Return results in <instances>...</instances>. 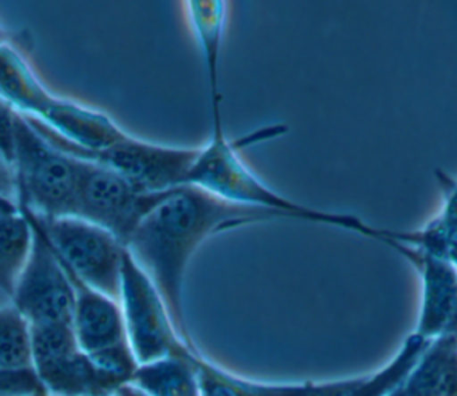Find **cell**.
Returning a JSON list of instances; mask_svg holds the SVG:
<instances>
[{
	"mask_svg": "<svg viewBox=\"0 0 457 396\" xmlns=\"http://www.w3.org/2000/svg\"><path fill=\"white\" fill-rule=\"evenodd\" d=\"M271 219L284 218L186 184L168 191L134 232L127 250L155 284L175 328L189 346L196 344L184 314V278L193 255L212 235Z\"/></svg>",
	"mask_w": 457,
	"mask_h": 396,
	"instance_id": "cell-1",
	"label": "cell"
},
{
	"mask_svg": "<svg viewBox=\"0 0 457 396\" xmlns=\"http://www.w3.org/2000/svg\"><path fill=\"white\" fill-rule=\"evenodd\" d=\"M286 132L284 127L275 125L262 132L252 134L248 139H236L232 143L223 130L221 121H212V132L207 144L200 146V153L189 171L187 184L198 186L223 200H228L232 203L246 205V207H257L266 209L271 212L280 214L284 219H303V221H316V223H327L336 225L343 228H350L353 232L364 234L377 241H386L391 234V230H380L373 228L366 223H362L359 218L350 214H336V212H325L316 210L311 207H305L302 203H296L271 187H268L239 157V148L252 144L261 139H268L273 136H278Z\"/></svg>",
	"mask_w": 457,
	"mask_h": 396,
	"instance_id": "cell-2",
	"label": "cell"
},
{
	"mask_svg": "<svg viewBox=\"0 0 457 396\" xmlns=\"http://www.w3.org/2000/svg\"><path fill=\"white\" fill-rule=\"evenodd\" d=\"M12 168L18 205L39 218L77 216L80 161L50 144L18 111Z\"/></svg>",
	"mask_w": 457,
	"mask_h": 396,
	"instance_id": "cell-3",
	"label": "cell"
},
{
	"mask_svg": "<svg viewBox=\"0 0 457 396\" xmlns=\"http://www.w3.org/2000/svg\"><path fill=\"white\" fill-rule=\"evenodd\" d=\"M25 118L61 152L118 173L141 193H166L186 186L189 171L200 153V146H164L130 134L107 148L86 150L62 137L43 121L30 116Z\"/></svg>",
	"mask_w": 457,
	"mask_h": 396,
	"instance_id": "cell-4",
	"label": "cell"
},
{
	"mask_svg": "<svg viewBox=\"0 0 457 396\" xmlns=\"http://www.w3.org/2000/svg\"><path fill=\"white\" fill-rule=\"evenodd\" d=\"M36 219L68 273L95 291L120 298L127 248L118 237L79 216Z\"/></svg>",
	"mask_w": 457,
	"mask_h": 396,
	"instance_id": "cell-5",
	"label": "cell"
},
{
	"mask_svg": "<svg viewBox=\"0 0 457 396\" xmlns=\"http://www.w3.org/2000/svg\"><path fill=\"white\" fill-rule=\"evenodd\" d=\"M118 301L129 344L139 364L180 353L186 348H196L180 337L161 293L129 250L123 262Z\"/></svg>",
	"mask_w": 457,
	"mask_h": 396,
	"instance_id": "cell-6",
	"label": "cell"
},
{
	"mask_svg": "<svg viewBox=\"0 0 457 396\" xmlns=\"http://www.w3.org/2000/svg\"><path fill=\"white\" fill-rule=\"evenodd\" d=\"M18 207L32 227V248L11 296L12 305L29 325L71 323L75 307L73 282L36 216L29 209Z\"/></svg>",
	"mask_w": 457,
	"mask_h": 396,
	"instance_id": "cell-7",
	"label": "cell"
},
{
	"mask_svg": "<svg viewBox=\"0 0 457 396\" xmlns=\"http://www.w3.org/2000/svg\"><path fill=\"white\" fill-rule=\"evenodd\" d=\"M166 193H141L118 173L80 161L77 216L105 228L127 248L141 221Z\"/></svg>",
	"mask_w": 457,
	"mask_h": 396,
	"instance_id": "cell-8",
	"label": "cell"
},
{
	"mask_svg": "<svg viewBox=\"0 0 457 396\" xmlns=\"http://www.w3.org/2000/svg\"><path fill=\"white\" fill-rule=\"evenodd\" d=\"M421 276V305L414 334L430 341L457 335V268L445 257L398 241H386Z\"/></svg>",
	"mask_w": 457,
	"mask_h": 396,
	"instance_id": "cell-9",
	"label": "cell"
},
{
	"mask_svg": "<svg viewBox=\"0 0 457 396\" xmlns=\"http://www.w3.org/2000/svg\"><path fill=\"white\" fill-rule=\"evenodd\" d=\"M75 289V307L71 326L79 346L86 353L129 342L120 301L91 289L82 280L68 273Z\"/></svg>",
	"mask_w": 457,
	"mask_h": 396,
	"instance_id": "cell-10",
	"label": "cell"
},
{
	"mask_svg": "<svg viewBox=\"0 0 457 396\" xmlns=\"http://www.w3.org/2000/svg\"><path fill=\"white\" fill-rule=\"evenodd\" d=\"M36 120L86 150H102L129 136L107 114L57 95H54L43 114Z\"/></svg>",
	"mask_w": 457,
	"mask_h": 396,
	"instance_id": "cell-11",
	"label": "cell"
},
{
	"mask_svg": "<svg viewBox=\"0 0 457 396\" xmlns=\"http://www.w3.org/2000/svg\"><path fill=\"white\" fill-rule=\"evenodd\" d=\"M398 389L403 396H457V335L427 341Z\"/></svg>",
	"mask_w": 457,
	"mask_h": 396,
	"instance_id": "cell-12",
	"label": "cell"
},
{
	"mask_svg": "<svg viewBox=\"0 0 457 396\" xmlns=\"http://www.w3.org/2000/svg\"><path fill=\"white\" fill-rule=\"evenodd\" d=\"M227 2L223 0H189L184 2L187 23L202 52L212 105V120H221V93H220V61L223 30L227 21Z\"/></svg>",
	"mask_w": 457,
	"mask_h": 396,
	"instance_id": "cell-13",
	"label": "cell"
},
{
	"mask_svg": "<svg viewBox=\"0 0 457 396\" xmlns=\"http://www.w3.org/2000/svg\"><path fill=\"white\" fill-rule=\"evenodd\" d=\"M48 396H104L114 385L82 350L32 366Z\"/></svg>",
	"mask_w": 457,
	"mask_h": 396,
	"instance_id": "cell-14",
	"label": "cell"
},
{
	"mask_svg": "<svg viewBox=\"0 0 457 396\" xmlns=\"http://www.w3.org/2000/svg\"><path fill=\"white\" fill-rule=\"evenodd\" d=\"M198 348L139 364L130 385L146 396H200V376L195 364Z\"/></svg>",
	"mask_w": 457,
	"mask_h": 396,
	"instance_id": "cell-15",
	"label": "cell"
},
{
	"mask_svg": "<svg viewBox=\"0 0 457 396\" xmlns=\"http://www.w3.org/2000/svg\"><path fill=\"white\" fill-rule=\"evenodd\" d=\"M0 96L14 111L32 118H39L54 98L16 45L0 48Z\"/></svg>",
	"mask_w": 457,
	"mask_h": 396,
	"instance_id": "cell-16",
	"label": "cell"
},
{
	"mask_svg": "<svg viewBox=\"0 0 457 396\" xmlns=\"http://www.w3.org/2000/svg\"><path fill=\"white\" fill-rule=\"evenodd\" d=\"M32 248V227L18 209H0V291L12 296Z\"/></svg>",
	"mask_w": 457,
	"mask_h": 396,
	"instance_id": "cell-17",
	"label": "cell"
},
{
	"mask_svg": "<svg viewBox=\"0 0 457 396\" xmlns=\"http://www.w3.org/2000/svg\"><path fill=\"white\" fill-rule=\"evenodd\" d=\"M253 396H359L370 384V375L332 382H257L243 378Z\"/></svg>",
	"mask_w": 457,
	"mask_h": 396,
	"instance_id": "cell-18",
	"label": "cell"
},
{
	"mask_svg": "<svg viewBox=\"0 0 457 396\" xmlns=\"http://www.w3.org/2000/svg\"><path fill=\"white\" fill-rule=\"evenodd\" d=\"M32 367L30 325L11 303L0 307V369Z\"/></svg>",
	"mask_w": 457,
	"mask_h": 396,
	"instance_id": "cell-19",
	"label": "cell"
},
{
	"mask_svg": "<svg viewBox=\"0 0 457 396\" xmlns=\"http://www.w3.org/2000/svg\"><path fill=\"white\" fill-rule=\"evenodd\" d=\"M425 344H427V339L412 332L405 339L398 353L389 360V364L380 367L373 375H370V384L359 396H386L391 391H395L403 382L407 373L412 369Z\"/></svg>",
	"mask_w": 457,
	"mask_h": 396,
	"instance_id": "cell-20",
	"label": "cell"
},
{
	"mask_svg": "<svg viewBox=\"0 0 457 396\" xmlns=\"http://www.w3.org/2000/svg\"><path fill=\"white\" fill-rule=\"evenodd\" d=\"M80 350L71 323H36L30 325L32 366L59 359Z\"/></svg>",
	"mask_w": 457,
	"mask_h": 396,
	"instance_id": "cell-21",
	"label": "cell"
},
{
	"mask_svg": "<svg viewBox=\"0 0 457 396\" xmlns=\"http://www.w3.org/2000/svg\"><path fill=\"white\" fill-rule=\"evenodd\" d=\"M14 121L16 111L0 96V157L11 164L14 159Z\"/></svg>",
	"mask_w": 457,
	"mask_h": 396,
	"instance_id": "cell-22",
	"label": "cell"
},
{
	"mask_svg": "<svg viewBox=\"0 0 457 396\" xmlns=\"http://www.w3.org/2000/svg\"><path fill=\"white\" fill-rule=\"evenodd\" d=\"M0 198L14 202L18 200V189H16V177L14 168L11 162H7L4 157H0Z\"/></svg>",
	"mask_w": 457,
	"mask_h": 396,
	"instance_id": "cell-23",
	"label": "cell"
},
{
	"mask_svg": "<svg viewBox=\"0 0 457 396\" xmlns=\"http://www.w3.org/2000/svg\"><path fill=\"white\" fill-rule=\"evenodd\" d=\"M114 394H116V396H146L145 392H141L139 389H136V387L130 385V384L121 385Z\"/></svg>",
	"mask_w": 457,
	"mask_h": 396,
	"instance_id": "cell-24",
	"label": "cell"
},
{
	"mask_svg": "<svg viewBox=\"0 0 457 396\" xmlns=\"http://www.w3.org/2000/svg\"><path fill=\"white\" fill-rule=\"evenodd\" d=\"M4 45H16V46H18V41L12 39V36H11L5 29H2V25H0V48H2Z\"/></svg>",
	"mask_w": 457,
	"mask_h": 396,
	"instance_id": "cell-25",
	"label": "cell"
},
{
	"mask_svg": "<svg viewBox=\"0 0 457 396\" xmlns=\"http://www.w3.org/2000/svg\"><path fill=\"white\" fill-rule=\"evenodd\" d=\"M398 387H400V385H398ZM398 387H396V389H395V391H391V392H389V394H386V396H403V394H402V392H400V389H398Z\"/></svg>",
	"mask_w": 457,
	"mask_h": 396,
	"instance_id": "cell-26",
	"label": "cell"
},
{
	"mask_svg": "<svg viewBox=\"0 0 457 396\" xmlns=\"http://www.w3.org/2000/svg\"><path fill=\"white\" fill-rule=\"evenodd\" d=\"M25 396H48L46 392H39V394H25Z\"/></svg>",
	"mask_w": 457,
	"mask_h": 396,
	"instance_id": "cell-27",
	"label": "cell"
},
{
	"mask_svg": "<svg viewBox=\"0 0 457 396\" xmlns=\"http://www.w3.org/2000/svg\"><path fill=\"white\" fill-rule=\"evenodd\" d=\"M104 396H116V394H104Z\"/></svg>",
	"mask_w": 457,
	"mask_h": 396,
	"instance_id": "cell-28",
	"label": "cell"
},
{
	"mask_svg": "<svg viewBox=\"0 0 457 396\" xmlns=\"http://www.w3.org/2000/svg\"><path fill=\"white\" fill-rule=\"evenodd\" d=\"M455 268H457V266H455Z\"/></svg>",
	"mask_w": 457,
	"mask_h": 396,
	"instance_id": "cell-29",
	"label": "cell"
}]
</instances>
